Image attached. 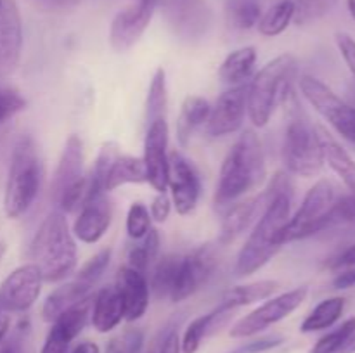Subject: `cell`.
<instances>
[{
    "instance_id": "obj_1",
    "label": "cell",
    "mask_w": 355,
    "mask_h": 353,
    "mask_svg": "<svg viewBox=\"0 0 355 353\" xmlns=\"http://www.w3.org/2000/svg\"><path fill=\"white\" fill-rule=\"evenodd\" d=\"M267 206L253 225L248 239L236 258V277H248L267 265L283 248L281 232L291 218L293 189L267 194Z\"/></svg>"
},
{
    "instance_id": "obj_2",
    "label": "cell",
    "mask_w": 355,
    "mask_h": 353,
    "mask_svg": "<svg viewBox=\"0 0 355 353\" xmlns=\"http://www.w3.org/2000/svg\"><path fill=\"white\" fill-rule=\"evenodd\" d=\"M267 176L263 145L255 130H245L229 149L220 166L215 204L227 206L259 189Z\"/></svg>"
},
{
    "instance_id": "obj_3",
    "label": "cell",
    "mask_w": 355,
    "mask_h": 353,
    "mask_svg": "<svg viewBox=\"0 0 355 353\" xmlns=\"http://www.w3.org/2000/svg\"><path fill=\"white\" fill-rule=\"evenodd\" d=\"M30 256L44 282H61L75 273L78 251L66 213L54 210L45 217L31 241Z\"/></svg>"
},
{
    "instance_id": "obj_4",
    "label": "cell",
    "mask_w": 355,
    "mask_h": 353,
    "mask_svg": "<svg viewBox=\"0 0 355 353\" xmlns=\"http://www.w3.org/2000/svg\"><path fill=\"white\" fill-rule=\"evenodd\" d=\"M298 62L295 55L281 54L267 62L248 83L246 90V114L253 127H266L279 104H284L293 93Z\"/></svg>"
},
{
    "instance_id": "obj_5",
    "label": "cell",
    "mask_w": 355,
    "mask_h": 353,
    "mask_svg": "<svg viewBox=\"0 0 355 353\" xmlns=\"http://www.w3.org/2000/svg\"><path fill=\"white\" fill-rule=\"evenodd\" d=\"M42 163L33 137L21 135L14 144L7 173L3 211L9 218H19L31 208L40 190Z\"/></svg>"
},
{
    "instance_id": "obj_6",
    "label": "cell",
    "mask_w": 355,
    "mask_h": 353,
    "mask_svg": "<svg viewBox=\"0 0 355 353\" xmlns=\"http://www.w3.org/2000/svg\"><path fill=\"white\" fill-rule=\"evenodd\" d=\"M290 120L283 137V163L286 170L298 176H314L322 170L321 145H319L315 127L302 113L295 93L290 96Z\"/></svg>"
},
{
    "instance_id": "obj_7",
    "label": "cell",
    "mask_w": 355,
    "mask_h": 353,
    "mask_svg": "<svg viewBox=\"0 0 355 353\" xmlns=\"http://www.w3.org/2000/svg\"><path fill=\"white\" fill-rule=\"evenodd\" d=\"M338 201V189L328 179H321L309 189L300 208L291 215L290 221L281 232V242L298 241L328 228L331 210Z\"/></svg>"
},
{
    "instance_id": "obj_8",
    "label": "cell",
    "mask_w": 355,
    "mask_h": 353,
    "mask_svg": "<svg viewBox=\"0 0 355 353\" xmlns=\"http://www.w3.org/2000/svg\"><path fill=\"white\" fill-rule=\"evenodd\" d=\"M302 96L309 104L338 132L342 137L355 144V107L336 96L324 82L311 75H304L298 82Z\"/></svg>"
},
{
    "instance_id": "obj_9",
    "label": "cell",
    "mask_w": 355,
    "mask_h": 353,
    "mask_svg": "<svg viewBox=\"0 0 355 353\" xmlns=\"http://www.w3.org/2000/svg\"><path fill=\"white\" fill-rule=\"evenodd\" d=\"M307 294L309 289L302 286L286 291V293L267 298L266 303H262L255 310L250 311L248 315L239 318L231 327L229 334H231V338H250V336H255L259 332L266 331L270 325L290 317L304 303Z\"/></svg>"
},
{
    "instance_id": "obj_10",
    "label": "cell",
    "mask_w": 355,
    "mask_h": 353,
    "mask_svg": "<svg viewBox=\"0 0 355 353\" xmlns=\"http://www.w3.org/2000/svg\"><path fill=\"white\" fill-rule=\"evenodd\" d=\"M215 265H217V258L210 244L200 246L184 256L180 255L175 280L170 291V300L173 303H180L198 293L214 275Z\"/></svg>"
},
{
    "instance_id": "obj_11",
    "label": "cell",
    "mask_w": 355,
    "mask_h": 353,
    "mask_svg": "<svg viewBox=\"0 0 355 353\" xmlns=\"http://www.w3.org/2000/svg\"><path fill=\"white\" fill-rule=\"evenodd\" d=\"M159 0H135L114 14L110 26V45L114 52L121 54L137 44L151 24L158 9Z\"/></svg>"
},
{
    "instance_id": "obj_12",
    "label": "cell",
    "mask_w": 355,
    "mask_h": 353,
    "mask_svg": "<svg viewBox=\"0 0 355 353\" xmlns=\"http://www.w3.org/2000/svg\"><path fill=\"white\" fill-rule=\"evenodd\" d=\"M42 273L35 263H24L0 284V311L19 314L30 310L42 293Z\"/></svg>"
},
{
    "instance_id": "obj_13",
    "label": "cell",
    "mask_w": 355,
    "mask_h": 353,
    "mask_svg": "<svg viewBox=\"0 0 355 353\" xmlns=\"http://www.w3.org/2000/svg\"><path fill=\"white\" fill-rule=\"evenodd\" d=\"M170 199L177 213L187 217L198 206L201 196V182L193 163L179 151L168 156V185Z\"/></svg>"
},
{
    "instance_id": "obj_14",
    "label": "cell",
    "mask_w": 355,
    "mask_h": 353,
    "mask_svg": "<svg viewBox=\"0 0 355 353\" xmlns=\"http://www.w3.org/2000/svg\"><path fill=\"white\" fill-rule=\"evenodd\" d=\"M168 138L166 120L153 121L146 128L142 161L146 166V180L156 192H165L168 185Z\"/></svg>"
},
{
    "instance_id": "obj_15",
    "label": "cell",
    "mask_w": 355,
    "mask_h": 353,
    "mask_svg": "<svg viewBox=\"0 0 355 353\" xmlns=\"http://www.w3.org/2000/svg\"><path fill=\"white\" fill-rule=\"evenodd\" d=\"M246 90L248 85L231 87L211 106L210 116L205 123V132L210 137L218 138L236 134L243 127L246 116Z\"/></svg>"
},
{
    "instance_id": "obj_16",
    "label": "cell",
    "mask_w": 355,
    "mask_h": 353,
    "mask_svg": "<svg viewBox=\"0 0 355 353\" xmlns=\"http://www.w3.org/2000/svg\"><path fill=\"white\" fill-rule=\"evenodd\" d=\"M165 14L175 35L189 42L203 38L214 17L205 0H166Z\"/></svg>"
},
{
    "instance_id": "obj_17",
    "label": "cell",
    "mask_w": 355,
    "mask_h": 353,
    "mask_svg": "<svg viewBox=\"0 0 355 353\" xmlns=\"http://www.w3.org/2000/svg\"><path fill=\"white\" fill-rule=\"evenodd\" d=\"M92 298L80 301L75 307L62 311L58 318L51 322L47 336H45L44 346L40 353H68L69 345L80 332L85 329L90 318V308H92Z\"/></svg>"
},
{
    "instance_id": "obj_18",
    "label": "cell",
    "mask_w": 355,
    "mask_h": 353,
    "mask_svg": "<svg viewBox=\"0 0 355 353\" xmlns=\"http://www.w3.org/2000/svg\"><path fill=\"white\" fill-rule=\"evenodd\" d=\"M23 51V19L14 0H0V75L19 64Z\"/></svg>"
},
{
    "instance_id": "obj_19",
    "label": "cell",
    "mask_w": 355,
    "mask_h": 353,
    "mask_svg": "<svg viewBox=\"0 0 355 353\" xmlns=\"http://www.w3.org/2000/svg\"><path fill=\"white\" fill-rule=\"evenodd\" d=\"M113 220V203L107 192L90 196L80 208V213L73 224V235L85 244H96L110 228Z\"/></svg>"
},
{
    "instance_id": "obj_20",
    "label": "cell",
    "mask_w": 355,
    "mask_h": 353,
    "mask_svg": "<svg viewBox=\"0 0 355 353\" xmlns=\"http://www.w3.org/2000/svg\"><path fill=\"white\" fill-rule=\"evenodd\" d=\"M113 286L120 294L125 320L135 322L144 317L149 307V293H151L146 273L125 265L118 270Z\"/></svg>"
},
{
    "instance_id": "obj_21",
    "label": "cell",
    "mask_w": 355,
    "mask_h": 353,
    "mask_svg": "<svg viewBox=\"0 0 355 353\" xmlns=\"http://www.w3.org/2000/svg\"><path fill=\"white\" fill-rule=\"evenodd\" d=\"M83 176H85L83 175V142L80 135L71 134L66 138L64 147H62L61 156H59L58 168L52 175V199L58 201L68 187L80 182Z\"/></svg>"
},
{
    "instance_id": "obj_22",
    "label": "cell",
    "mask_w": 355,
    "mask_h": 353,
    "mask_svg": "<svg viewBox=\"0 0 355 353\" xmlns=\"http://www.w3.org/2000/svg\"><path fill=\"white\" fill-rule=\"evenodd\" d=\"M266 206L267 197L263 192L260 196L250 197V199L239 201V203H232V206H229V210L224 215V220H222L218 242L222 246L234 242L243 232L252 227V224L259 220Z\"/></svg>"
},
{
    "instance_id": "obj_23",
    "label": "cell",
    "mask_w": 355,
    "mask_h": 353,
    "mask_svg": "<svg viewBox=\"0 0 355 353\" xmlns=\"http://www.w3.org/2000/svg\"><path fill=\"white\" fill-rule=\"evenodd\" d=\"M92 284L85 282V280L75 275L71 280L55 287V289L45 298L44 307H42V318H44L45 322H52L64 310H68V308L80 303V301L92 296Z\"/></svg>"
},
{
    "instance_id": "obj_24",
    "label": "cell",
    "mask_w": 355,
    "mask_h": 353,
    "mask_svg": "<svg viewBox=\"0 0 355 353\" xmlns=\"http://www.w3.org/2000/svg\"><path fill=\"white\" fill-rule=\"evenodd\" d=\"M123 305H121L120 294L116 287L106 286L101 287L92 298V308H90V322L97 332H111L123 320Z\"/></svg>"
},
{
    "instance_id": "obj_25",
    "label": "cell",
    "mask_w": 355,
    "mask_h": 353,
    "mask_svg": "<svg viewBox=\"0 0 355 353\" xmlns=\"http://www.w3.org/2000/svg\"><path fill=\"white\" fill-rule=\"evenodd\" d=\"M318 134L319 145H321L322 159L328 163L329 168L343 180L347 187L355 194V161L352 156L342 147L338 141L321 125H314Z\"/></svg>"
},
{
    "instance_id": "obj_26",
    "label": "cell",
    "mask_w": 355,
    "mask_h": 353,
    "mask_svg": "<svg viewBox=\"0 0 355 353\" xmlns=\"http://www.w3.org/2000/svg\"><path fill=\"white\" fill-rule=\"evenodd\" d=\"M210 102L201 96H187L182 100L175 125L177 141H179V144L182 147H187L196 128L207 123L208 116H210Z\"/></svg>"
},
{
    "instance_id": "obj_27",
    "label": "cell",
    "mask_w": 355,
    "mask_h": 353,
    "mask_svg": "<svg viewBox=\"0 0 355 353\" xmlns=\"http://www.w3.org/2000/svg\"><path fill=\"white\" fill-rule=\"evenodd\" d=\"M257 64V48L252 45L239 47L227 54L218 68V76L227 85H243L252 76Z\"/></svg>"
},
{
    "instance_id": "obj_28",
    "label": "cell",
    "mask_w": 355,
    "mask_h": 353,
    "mask_svg": "<svg viewBox=\"0 0 355 353\" xmlns=\"http://www.w3.org/2000/svg\"><path fill=\"white\" fill-rule=\"evenodd\" d=\"M277 289H279V282L272 279H262L255 280V282L241 284V286H234L225 291L220 298V305L238 310V308L246 307V305L259 303V301L274 296Z\"/></svg>"
},
{
    "instance_id": "obj_29",
    "label": "cell",
    "mask_w": 355,
    "mask_h": 353,
    "mask_svg": "<svg viewBox=\"0 0 355 353\" xmlns=\"http://www.w3.org/2000/svg\"><path fill=\"white\" fill-rule=\"evenodd\" d=\"M262 16V0H225V24L232 31H250Z\"/></svg>"
},
{
    "instance_id": "obj_30",
    "label": "cell",
    "mask_w": 355,
    "mask_h": 353,
    "mask_svg": "<svg viewBox=\"0 0 355 353\" xmlns=\"http://www.w3.org/2000/svg\"><path fill=\"white\" fill-rule=\"evenodd\" d=\"M295 12H297L295 0H279L270 6L266 12H262L259 23H257V30L262 37H279L295 21Z\"/></svg>"
},
{
    "instance_id": "obj_31",
    "label": "cell",
    "mask_w": 355,
    "mask_h": 353,
    "mask_svg": "<svg viewBox=\"0 0 355 353\" xmlns=\"http://www.w3.org/2000/svg\"><path fill=\"white\" fill-rule=\"evenodd\" d=\"M146 180V166L142 158L130 154H120L111 168L110 175L106 179V192L118 189L127 183H142Z\"/></svg>"
},
{
    "instance_id": "obj_32",
    "label": "cell",
    "mask_w": 355,
    "mask_h": 353,
    "mask_svg": "<svg viewBox=\"0 0 355 353\" xmlns=\"http://www.w3.org/2000/svg\"><path fill=\"white\" fill-rule=\"evenodd\" d=\"M345 310V298L343 296H333L322 300L311 314L305 317L302 322L300 331L302 332H318L329 329L340 320Z\"/></svg>"
},
{
    "instance_id": "obj_33",
    "label": "cell",
    "mask_w": 355,
    "mask_h": 353,
    "mask_svg": "<svg viewBox=\"0 0 355 353\" xmlns=\"http://www.w3.org/2000/svg\"><path fill=\"white\" fill-rule=\"evenodd\" d=\"M168 109V89H166V71L159 66L151 78V85L146 99V123L166 120Z\"/></svg>"
},
{
    "instance_id": "obj_34",
    "label": "cell",
    "mask_w": 355,
    "mask_h": 353,
    "mask_svg": "<svg viewBox=\"0 0 355 353\" xmlns=\"http://www.w3.org/2000/svg\"><path fill=\"white\" fill-rule=\"evenodd\" d=\"M121 154V149L118 145V142H104L101 145V151L97 154L96 165H94L92 173L89 176V197L96 196V194L106 192V179L110 175L111 168H113L114 161L118 159V156ZM87 197V199H89Z\"/></svg>"
},
{
    "instance_id": "obj_35",
    "label": "cell",
    "mask_w": 355,
    "mask_h": 353,
    "mask_svg": "<svg viewBox=\"0 0 355 353\" xmlns=\"http://www.w3.org/2000/svg\"><path fill=\"white\" fill-rule=\"evenodd\" d=\"M159 251V234L156 228L151 227V230L144 235L142 239L135 241L128 249L127 260L128 266L139 270V272L146 273L149 266L156 262Z\"/></svg>"
},
{
    "instance_id": "obj_36",
    "label": "cell",
    "mask_w": 355,
    "mask_h": 353,
    "mask_svg": "<svg viewBox=\"0 0 355 353\" xmlns=\"http://www.w3.org/2000/svg\"><path fill=\"white\" fill-rule=\"evenodd\" d=\"M180 255H166L156 262L153 266L151 280H149V291L155 293L156 298H170L173 280H175L177 266H179Z\"/></svg>"
},
{
    "instance_id": "obj_37",
    "label": "cell",
    "mask_w": 355,
    "mask_h": 353,
    "mask_svg": "<svg viewBox=\"0 0 355 353\" xmlns=\"http://www.w3.org/2000/svg\"><path fill=\"white\" fill-rule=\"evenodd\" d=\"M355 332V317L347 318L343 324L333 329L331 332L322 336L314 346H312L311 353H338L340 350L345 346V343L352 338Z\"/></svg>"
},
{
    "instance_id": "obj_38",
    "label": "cell",
    "mask_w": 355,
    "mask_h": 353,
    "mask_svg": "<svg viewBox=\"0 0 355 353\" xmlns=\"http://www.w3.org/2000/svg\"><path fill=\"white\" fill-rule=\"evenodd\" d=\"M210 322H211V311L200 315L191 324L187 325L184 331L182 339H180V352L182 353H196L200 350L201 343L207 336H210Z\"/></svg>"
},
{
    "instance_id": "obj_39",
    "label": "cell",
    "mask_w": 355,
    "mask_h": 353,
    "mask_svg": "<svg viewBox=\"0 0 355 353\" xmlns=\"http://www.w3.org/2000/svg\"><path fill=\"white\" fill-rule=\"evenodd\" d=\"M151 215H149V208L141 201H135L130 204L127 211V234L132 241H139L144 237L149 230H151Z\"/></svg>"
},
{
    "instance_id": "obj_40",
    "label": "cell",
    "mask_w": 355,
    "mask_h": 353,
    "mask_svg": "<svg viewBox=\"0 0 355 353\" xmlns=\"http://www.w3.org/2000/svg\"><path fill=\"white\" fill-rule=\"evenodd\" d=\"M295 3H297L295 23L298 26H305L324 17L333 9L336 0H295Z\"/></svg>"
},
{
    "instance_id": "obj_41",
    "label": "cell",
    "mask_w": 355,
    "mask_h": 353,
    "mask_svg": "<svg viewBox=\"0 0 355 353\" xmlns=\"http://www.w3.org/2000/svg\"><path fill=\"white\" fill-rule=\"evenodd\" d=\"M110 260H111V248L101 249V251H97L92 258H89L85 263H83L82 269H80L75 275L80 277V279H83L85 282L96 286V284L99 282L101 277L104 275V272H106L107 265H110Z\"/></svg>"
},
{
    "instance_id": "obj_42",
    "label": "cell",
    "mask_w": 355,
    "mask_h": 353,
    "mask_svg": "<svg viewBox=\"0 0 355 353\" xmlns=\"http://www.w3.org/2000/svg\"><path fill=\"white\" fill-rule=\"evenodd\" d=\"M24 107H26V99L17 90L0 89V123L16 116Z\"/></svg>"
},
{
    "instance_id": "obj_43",
    "label": "cell",
    "mask_w": 355,
    "mask_h": 353,
    "mask_svg": "<svg viewBox=\"0 0 355 353\" xmlns=\"http://www.w3.org/2000/svg\"><path fill=\"white\" fill-rule=\"evenodd\" d=\"M284 338L283 336H263V338L253 339V341L246 343V345L239 346V348L232 350L231 353H263L267 350L277 348L279 345H283Z\"/></svg>"
},
{
    "instance_id": "obj_44",
    "label": "cell",
    "mask_w": 355,
    "mask_h": 353,
    "mask_svg": "<svg viewBox=\"0 0 355 353\" xmlns=\"http://www.w3.org/2000/svg\"><path fill=\"white\" fill-rule=\"evenodd\" d=\"M170 213H172V199L165 192H158L155 196V199L151 201V206H149V215H151V220L158 221V224H165L168 220Z\"/></svg>"
},
{
    "instance_id": "obj_45",
    "label": "cell",
    "mask_w": 355,
    "mask_h": 353,
    "mask_svg": "<svg viewBox=\"0 0 355 353\" xmlns=\"http://www.w3.org/2000/svg\"><path fill=\"white\" fill-rule=\"evenodd\" d=\"M335 38H336V45H338L340 54H342L343 61L347 62L350 73H352L355 78V40L349 33H343V31L336 33Z\"/></svg>"
},
{
    "instance_id": "obj_46",
    "label": "cell",
    "mask_w": 355,
    "mask_h": 353,
    "mask_svg": "<svg viewBox=\"0 0 355 353\" xmlns=\"http://www.w3.org/2000/svg\"><path fill=\"white\" fill-rule=\"evenodd\" d=\"M159 353H182L180 352V338L175 329H170L159 341Z\"/></svg>"
},
{
    "instance_id": "obj_47",
    "label": "cell",
    "mask_w": 355,
    "mask_h": 353,
    "mask_svg": "<svg viewBox=\"0 0 355 353\" xmlns=\"http://www.w3.org/2000/svg\"><path fill=\"white\" fill-rule=\"evenodd\" d=\"M331 269L338 270V272L340 270L355 269V244L347 248L340 256H336L335 262L331 263Z\"/></svg>"
},
{
    "instance_id": "obj_48",
    "label": "cell",
    "mask_w": 355,
    "mask_h": 353,
    "mask_svg": "<svg viewBox=\"0 0 355 353\" xmlns=\"http://www.w3.org/2000/svg\"><path fill=\"white\" fill-rule=\"evenodd\" d=\"M123 341H125L123 343L125 350H121V352L123 353H139L144 338H142V332L135 329V331H128L127 334H125Z\"/></svg>"
},
{
    "instance_id": "obj_49",
    "label": "cell",
    "mask_w": 355,
    "mask_h": 353,
    "mask_svg": "<svg viewBox=\"0 0 355 353\" xmlns=\"http://www.w3.org/2000/svg\"><path fill=\"white\" fill-rule=\"evenodd\" d=\"M331 284L335 289H350V287H355V269L340 270L338 275L333 279Z\"/></svg>"
},
{
    "instance_id": "obj_50",
    "label": "cell",
    "mask_w": 355,
    "mask_h": 353,
    "mask_svg": "<svg viewBox=\"0 0 355 353\" xmlns=\"http://www.w3.org/2000/svg\"><path fill=\"white\" fill-rule=\"evenodd\" d=\"M71 353H101L99 346L92 341H83L73 348Z\"/></svg>"
},
{
    "instance_id": "obj_51",
    "label": "cell",
    "mask_w": 355,
    "mask_h": 353,
    "mask_svg": "<svg viewBox=\"0 0 355 353\" xmlns=\"http://www.w3.org/2000/svg\"><path fill=\"white\" fill-rule=\"evenodd\" d=\"M9 325H10V318L7 315H0V343L2 339L6 338L7 331H9Z\"/></svg>"
},
{
    "instance_id": "obj_52",
    "label": "cell",
    "mask_w": 355,
    "mask_h": 353,
    "mask_svg": "<svg viewBox=\"0 0 355 353\" xmlns=\"http://www.w3.org/2000/svg\"><path fill=\"white\" fill-rule=\"evenodd\" d=\"M338 353H355V332L352 334V338L345 343V346H343Z\"/></svg>"
},
{
    "instance_id": "obj_53",
    "label": "cell",
    "mask_w": 355,
    "mask_h": 353,
    "mask_svg": "<svg viewBox=\"0 0 355 353\" xmlns=\"http://www.w3.org/2000/svg\"><path fill=\"white\" fill-rule=\"evenodd\" d=\"M347 7H349L350 16H352V19L355 21V0H347Z\"/></svg>"
},
{
    "instance_id": "obj_54",
    "label": "cell",
    "mask_w": 355,
    "mask_h": 353,
    "mask_svg": "<svg viewBox=\"0 0 355 353\" xmlns=\"http://www.w3.org/2000/svg\"><path fill=\"white\" fill-rule=\"evenodd\" d=\"M146 353H159V341H155V345H153Z\"/></svg>"
},
{
    "instance_id": "obj_55",
    "label": "cell",
    "mask_w": 355,
    "mask_h": 353,
    "mask_svg": "<svg viewBox=\"0 0 355 353\" xmlns=\"http://www.w3.org/2000/svg\"><path fill=\"white\" fill-rule=\"evenodd\" d=\"M6 251H7V246H6V242H3V241H0V262H2V258H3V255H6Z\"/></svg>"
},
{
    "instance_id": "obj_56",
    "label": "cell",
    "mask_w": 355,
    "mask_h": 353,
    "mask_svg": "<svg viewBox=\"0 0 355 353\" xmlns=\"http://www.w3.org/2000/svg\"><path fill=\"white\" fill-rule=\"evenodd\" d=\"M2 353H17V350L16 348H14V346H7V348L6 350H3V352Z\"/></svg>"
},
{
    "instance_id": "obj_57",
    "label": "cell",
    "mask_w": 355,
    "mask_h": 353,
    "mask_svg": "<svg viewBox=\"0 0 355 353\" xmlns=\"http://www.w3.org/2000/svg\"><path fill=\"white\" fill-rule=\"evenodd\" d=\"M111 353H123V352H121V350H120V352H111Z\"/></svg>"
}]
</instances>
